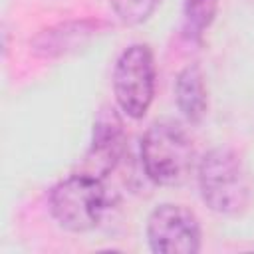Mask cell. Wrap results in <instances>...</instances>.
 I'll use <instances>...</instances> for the list:
<instances>
[{
	"label": "cell",
	"mask_w": 254,
	"mask_h": 254,
	"mask_svg": "<svg viewBox=\"0 0 254 254\" xmlns=\"http://www.w3.org/2000/svg\"><path fill=\"white\" fill-rule=\"evenodd\" d=\"M109 4L123 24L135 26L145 22L157 10L161 0H109Z\"/></svg>",
	"instance_id": "10"
},
{
	"label": "cell",
	"mask_w": 254,
	"mask_h": 254,
	"mask_svg": "<svg viewBox=\"0 0 254 254\" xmlns=\"http://www.w3.org/2000/svg\"><path fill=\"white\" fill-rule=\"evenodd\" d=\"M141 163L155 185H181L194 163V149L183 127L163 121L153 123L141 139Z\"/></svg>",
	"instance_id": "3"
},
{
	"label": "cell",
	"mask_w": 254,
	"mask_h": 254,
	"mask_svg": "<svg viewBox=\"0 0 254 254\" xmlns=\"http://www.w3.org/2000/svg\"><path fill=\"white\" fill-rule=\"evenodd\" d=\"M113 93L121 111L133 119H141L155 95V60L145 44L125 48L113 67Z\"/></svg>",
	"instance_id": "4"
},
{
	"label": "cell",
	"mask_w": 254,
	"mask_h": 254,
	"mask_svg": "<svg viewBox=\"0 0 254 254\" xmlns=\"http://www.w3.org/2000/svg\"><path fill=\"white\" fill-rule=\"evenodd\" d=\"M147 242L157 254H194L200 250V224L181 204H159L147 218Z\"/></svg>",
	"instance_id": "5"
},
{
	"label": "cell",
	"mask_w": 254,
	"mask_h": 254,
	"mask_svg": "<svg viewBox=\"0 0 254 254\" xmlns=\"http://www.w3.org/2000/svg\"><path fill=\"white\" fill-rule=\"evenodd\" d=\"M125 153L123 121L113 107H103L93 123L91 145L85 153V171L97 179L109 175Z\"/></svg>",
	"instance_id": "6"
},
{
	"label": "cell",
	"mask_w": 254,
	"mask_h": 254,
	"mask_svg": "<svg viewBox=\"0 0 254 254\" xmlns=\"http://www.w3.org/2000/svg\"><path fill=\"white\" fill-rule=\"evenodd\" d=\"M109 206V192L103 179L89 173H75L60 181L50 192V212L54 220L69 232L95 228Z\"/></svg>",
	"instance_id": "2"
},
{
	"label": "cell",
	"mask_w": 254,
	"mask_h": 254,
	"mask_svg": "<svg viewBox=\"0 0 254 254\" xmlns=\"http://www.w3.org/2000/svg\"><path fill=\"white\" fill-rule=\"evenodd\" d=\"M198 190L204 204L224 216H236L250 204V179L240 157L228 147L210 149L198 163Z\"/></svg>",
	"instance_id": "1"
},
{
	"label": "cell",
	"mask_w": 254,
	"mask_h": 254,
	"mask_svg": "<svg viewBox=\"0 0 254 254\" xmlns=\"http://www.w3.org/2000/svg\"><path fill=\"white\" fill-rule=\"evenodd\" d=\"M175 97L187 121L198 123L204 117L208 107V95H206L204 75L198 64H190L179 71L175 81Z\"/></svg>",
	"instance_id": "8"
},
{
	"label": "cell",
	"mask_w": 254,
	"mask_h": 254,
	"mask_svg": "<svg viewBox=\"0 0 254 254\" xmlns=\"http://www.w3.org/2000/svg\"><path fill=\"white\" fill-rule=\"evenodd\" d=\"M218 10V0H185L183 4V32L189 40L198 42L210 28Z\"/></svg>",
	"instance_id": "9"
},
{
	"label": "cell",
	"mask_w": 254,
	"mask_h": 254,
	"mask_svg": "<svg viewBox=\"0 0 254 254\" xmlns=\"http://www.w3.org/2000/svg\"><path fill=\"white\" fill-rule=\"evenodd\" d=\"M103 28H105V24L103 22H95V20L62 22L58 26H52V28L40 32L32 40V50L40 58L65 56V54L77 50L79 46L87 44Z\"/></svg>",
	"instance_id": "7"
}]
</instances>
